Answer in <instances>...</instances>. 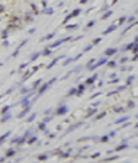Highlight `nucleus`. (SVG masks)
Listing matches in <instances>:
<instances>
[{
	"label": "nucleus",
	"mask_w": 138,
	"mask_h": 163,
	"mask_svg": "<svg viewBox=\"0 0 138 163\" xmlns=\"http://www.w3.org/2000/svg\"><path fill=\"white\" fill-rule=\"evenodd\" d=\"M22 28V21L19 16H12L7 25V31H13V29H20Z\"/></svg>",
	"instance_id": "f257e3e1"
},
{
	"label": "nucleus",
	"mask_w": 138,
	"mask_h": 163,
	"mask_svg": "<svg viewBox=\"0 0 138 163\" xmlns=\"http://www.w3.org/2000/svg\"><path fill=\"white\" fill-rule=\"evenodd\" d=\"M55 80H57V77H52L51 80H50V82H47L45 85H41V86L38 87V92H36V98H35V99H38V98L41 96V95H42V93L45 92L47 89H50V87L52 86V83H54Z\"/></svg>",
	"instance_id": "f03ea898"
},
{
	"label": "nucleus",
	"mask_w": 138,
	"mask_h": 163,
	"mask_svg": "<svg viewBox=\"0 0 138 163\" xmlns=\"http://www.w3.org/2000/svg\"><path fill=\"white\" fill-rule=\"evenodd\" d=\"M41 67H42V66H41V64H38V66H35L34 69L31 70V71H28V73H25V74H23V77H22V82H26L29 79V77H31V76L34 74V73H36V71H38V70L41 69Z\"/></svg>",
	"instance_id": "7ed1b4c3"
},
{
	"label": "nucleus",
	"mask_w": 138,
	"mask_h": 163,
	"mask_svg": "<svg viewBox=\"0 0 138 163\" xmlns=\"http://www.w3.org/2000/svg\"><path fill=\"white\" fill-rule=\"evenodd\" d=\"M67 112H68L67 105H61V106H58V108H57V111H55V115H57V116H63V115H65Z\"/></svg>",
	"instance_id": "20e7f679"
},
{
	"label": "nucleus",
	"mask_w": 138,
	"mask_h": 163,
	"mask_svg": "<svg viewBox=\"0 0 138 163\" xmlns=\"http://www.w3.org/2000/svg\"><path fill=\"white\" fill-rule=\"evenodd\" d=\"M106 61H108V58H100V60H99L98 63H93L92 66L89 67V70H90V71H93V70L99 69V67H100V66H103V64L106 63Z\"/></svg>",
	"instance_id": "39448f33"
},
{
	"label": "nucleus",
	"mask_w": 138,
	"mask_h": 163,
	"mask_svg": "<svg viewBox=\"0 0 138 163\" xmlns=\"http://www.w3.org/2000/svg\"><path fill=\"white\" fill-rule=\"evenodd\" d=\"M80 9H76V10H73V12H71V13H68V15H67V16H65V19H64V25H65V23H67V22H68V21H70V19H73V17H76V16H79V15H80Z\"/></svg>",
	"instance_id": "423d86ee"
},
{
	"label": "nucleus",
	"mask_w": 138,
	"mask_h": 163,
	"mask_svg": "<svg viewBox=\"0 0 138 163\" xmlns=\"http://www.w3.org/2000/svg\"><path fill=\"white\" fill-rule=\"evenodd\" d=\"M116 52H118V48H108V50H105V57H112V55H115Z\"/></svg>",
	"instance_id": "0eeeda50"
},
{
	"label": "nucleus",
	"mask_w": 138,
	"mask_h": 163,
	"mask_svg": "<svg viewBox=\"0 0 138 163\" xmlns=\"http://www.w3.org/2000/svg\"><path fill=\"white\" fill-rule=\"evenodd\" d=\"M29 111H31V105H29V104H26V108H25V109H23L22 112H20V114H19V115L16 116V118H23V116L26 115V114H28Z\"/></svg>",
	"instance_id": "6e6552de"
},
{
	"label": "nucleus",
	"mask_w": 138,
	"mask_h": 163,
	"mask_svg": "<svg viewBox=\"0 0 138 163\" xmlns=\"http://www.w3.org/2000/svg\"><path fill=\"white\" fill-rule=\"evenodd\" d=\"M96 79H98V73H96V74H93V76H90V77L86 80V83H84V85H86V86H87V85H93V83L96 82Z\"/></svg>",
	"instance_id": "1a4fd4ad"
},
{
	"label": "nucleus",
	"mask_w": 138,
	"mask_h": 163,
	"mask_svg": "<svg viewBox=\"0 0 138 163\" xmlns=\"http://www.w3.org/2000/svg\"><path fill=\"white\" fill-rule=\"evenodd\" d=\"M125 21H127V16H121L119 19H116L115 22H113V25H115L116 28H118V26H121V25L125 22Z\"/></svg>",
	"instance_id": "9d476101"
},
{
	"label": "nucleus",
	"mask_w": 138,
	"mask_h": 163,
	"mask_svg": "<svg viewBox=\"0 0 138 163\" xmlns=\"http://www.w3.org/2000/svg\"><path fill=\"white\" fill-rule=\"evenodd\" d=\"M63 57H64V55H61V57H57V58H54V60H52L51 63L48 64V66H47V69H48V70H50V69H52V67H54V66H55V64H57L58 61H60V58H63Z\"/></svg>",
	"instance_id": "9b49d317"
},
{
	"label": "nucleus",
	"mask_w": 138,
	"mask_h": 163,
	"mask_svg": "<svg viewBox=\"0 0 138 163\" xmlns=\"http://www.w3.org/2000/svg\"><path fill=\"white\" fill-rule=\"evenodd\" d=\"M84 89H86V85H84V83H81L80 86L77 87V93H76V95H77V96H81L83 92H84Z\"/></svg>",
	"instance_id": "f8f14e48"
},
{
	"label": "nucleus",
	"mask_w": 138,
	"mask_h": 163,
	"mask_svg": "<svg viewBox=\"0 0 138 163\" xmlns=\"http://www.w3.org/2000/svg\"><path fill=\"white\" fill-rule=\"evenodd\" d=\"M128 147H129V144H128V143H124V144L118 146V147H116L113 151H122V150H125V149H128Z\"/></svg>",
	"instance_id": "ddd939ff"
},
{
	"label": "nucleus",
	"mask_w": 138,
	"mask_h": 163,
	"mask_svg": "<svg viewBox=\"0 0 138 163\" xmlns=\"http://www.w3.org/2000/svg\"><path fill=\"white\" fill-rule=\"evenodd\" d=\"M80 125H83V122H77V124H74V125H71V127L67 130V133H71V131H74V130H77V128L80 127Z\"/></svg>",
	"instance_id": "4468645a"
},
{
	"label": "nucleus",
	"mask_w": 138,
	"mask_h": 163,
	"mask_svg": "<svg viewBox=\"0 0 138 163\" xmlns=\"http://www.w3.org/2000/svg\"><path fill=\"white\" fill-rule=\"evenodd\" d=\"M115 29H116V26H115V25H110V26H109L108 29H105V31H103V35H108V34H110V32H113Z\"/></svg>",
	"instance_id": "2eb2a0df"
},
{
	"label": "nucleus",
	"mask_w": 138,
	"mask_h": 163,
	"mask_svg": "<svg viewBox=\"0 0 138 163\" xmlns=\"http://www.w3.org/2000/svg\"><path fill=\"white\" fill-rule=\"evenodd\" d=\"M15 154H16V151H15V149H9V150L6 151L5 157H13Z\"/></svg>",
	"instance_id": "dca6fc26"
},
{
	"label": "nucleus",
	"mask_w": 138,
	"mask_h": 163,
	"mask_svg": "<svg viewBox=\"0 0 138 163\" xmlns=\"http://www.w3.org/2000/svg\"><path fill=\"white\" fill-rule=\"evenodd\" d=\"M96 114V108H92V109H89L87 111V114L84 115V118H90L92 115H95Z\"/></svg>",
	"instance_id": "f3484780"
},
{
	"label": "nucleus",
	"mask_w": 138,
	"mask_h": 163,
	"mask_svg": "<svg viewBox=\"0 0 138 163\" xmlns=\"http://www.w3.org/2000/svg\"><path fill=\"white\" fill-rule=\"evenodd\" d=\"M9 135H10V131H7V133H5V134H3V135L0 137V144H2V143H5V141H6V138H7Z\"/></svg>",
	"instance_id": "a211bd4d"
},
{
	"label": "nucleus",
	"mask_w": 138,
	"mask_h": 163,
	"mask_svg": "<svg viewBox=\"0 0 138 163\" xmlns=\"http://www.w3.org/2000/svg\"><path fill=\"white\" fill-rule=\"evenodd\" d=\"M10 114H7V112H6V114H3V118H2V119H0V122H6V121H9V119H10Z\"/></svg>",
	"instance_id": "6ab92c4d"
},
{
	"label": "nucleus",
	"mask_w": 138,
	"mask_h": 163,
	"mask_svg": "<svg viewBox=\"0 0 138 163\" xmlns=\"http://www.w3.org/2000/svg\"><path fill=\"white\" fill-rule=\"evenodd\" d=\"M54 36H55V34H54V32H52V34H48V35H45V36H44V38H41V41H47V39H52V38H54Z\"/></svg>",
	"instance_id": "aec40b11"
},
{
	"label": "nucleus",
	"mask_w": 138,
	"mask_h": 163,
	"mask_svg": "<svg viewBox=\"0 0 138 163\" xmlns=\"http://www.w3.org/2000/svg\"><path fill=\"white\" fill-rule=\"evenodd\" d=\"M50 54H51V48H50V47L44 48V51L41 52V55H50Z\"/></svg>",
	"instance_id": "412c9836"
},
{
	"label": "nucleus",
	"mask_w": 138,
	"mask_h": 163,
	"mask_svg": "<svg viewBox=\"0 0 138 163\" xmlns=\"http://www.w3.org/2000/svg\"><path fill=\"white\" fill-rule=\"evenodd\" d=\"M128 119H129V116H122V118H118V119H116V124H121V122H124V121H128Z\"/></svg>",
	"instance_id": "4be33fe9"
},
{
	"label": "nucleus",
	"mask_w": 138,
	"mask_h": 163,
	"mask_svg": "<svg viewBox=\"0 0 138 163\" xmlns=\"http://www.w3.org/2000/svg\"><path fill=\"white\" fill-rule=\"evenodd\" d=\"M25 21H26V22H32V21H34L32 15H31V13H26V15H25Z\"/></svg>",
	"instance_id": "5701e85b"
},
{
	"label": "nucleus",
	"mask_w": 138,
	"mask_h": 163,
	"mask_svg": "<svg viewBox=\"0 0 138 163\" xmlns=\"http://www.w3.org/2000/svg\"><path fill=\"white\" fill-rule=\"evenodd\" d=\"M41 83H42V79H38V80L34 83V86H32V89H36V87H39L41 86Z\"/></svg>",
	"instance_id": "b1692460"
},
{
	"label": "nucleus",
	"mask_w": 138,
	"mask_h": 163,
	"mask_svg": "<svg viewBox=\"0 0 138 163\" xmlns=\"http://www.w3.org/2000/svg\"><path fill=\"white\" fill-rule=\"evenodd\" d=\"M109 135H103V137H100V140H99V141H100V143H108V141H109Z\"/></svg>",
	"instance_id": "393cba45"
},
{
	"label": "nucleus",
	"mask_w": 138,
	"mask_h": 163,
	"mask_svg": "<svg viewBox=\"0 0 138 163\" xmlns=\"http://www.w3.org/2000/svg\"><path fill=\"white\" fill-rule=\"evenodd\" d=\"M76 93H77V89H76V87H73V89H70V90H68L67 96H73V95H76Z\"/></svg>",
	"instance_id": "a878e982"
},
{
	"label": "nucleus",
	"mask_w": 138,
	"mask_h": 163,
	"mask_svg": "<svg viewBox=\"0 0 138 163\" xmlns=\"http://www.w3.org/2000/svg\"><path fill=\"white\" fill-rule=\"evenodd\" d=\"M47 159H48V154H39V156H38V160H39V162H44Z\"/></svg>",
	"instance_id": "bb28decb"
},
{
	"label": "nucleus",
	"mask_w": 138,
	"mask_h": 163,
	"mask_svg": "<svg viewBox=\"0 0 138 163\" xmlns=\"http://www.w3.org/2000/svg\"><path fill=\"white\" fill-rule=\"evenodd\" d=\"M39 55H41V52H34V54H32V57H31V61H35Z\"/></svg>",
	"instance_id": "cd10ccee"
},
{
	"label": "nucleus",
	"mask_w": 138,
	"mask_h": 163,
	"mask_svg": "<svg viewBox=\"0 0 138 163\" xmlns=\"http://www.w3.org/2000/svg\"><path fill=\"white\" fill-rule=\"evenodd\" d=\"M110 15H112V12H110V10H108L106 13H103V15H102V19L105 21V19H108V17L110 16Z\"/></svg>",
	"instance_id": "c85d7f7f"
},
{
	"label": "nucleus",
	"mask_w": 138,
	"mask_h": 163,
	"mask_svg": "<svg viewBox=\"0 0 138 163\" xmlns=\"http://www.w3.org/2000/svg\"><path fill=\"white\" fill-rule=\"evenodd\" d=\"M45 122H39V124H38V128H39L41 131H45Z\"/></svg>",
	"instance_id": "c756f323"
},
{
	"label": "nucleus",
	"mask_w": 138,
	"mask_h": 163,
	"mask_svg": "<svg viewBox=\"0 0 138 163\" xmlns=\"http://www.w3.org/2000/svg\"><path fill=\"white\" fill-rule=\"evenodd\" d=\"M36 140H38L36 137H31V138H29L28 141H26V144H34V143L36 141Z\"/></svg>",
	"instance_id": "7c9ffc66"
},
{
	"label": "nucleus",
	"mask_w": 138,
	"mask_h": 163,
	"mask_svg": "<svg viewBox=\"0 0 138 163\" xmlns=\"http://www.w3.org/2000/svg\"><path fill=\"white\" fill-rule=\"evenodd\" d=\"M106 63H108V67H109V69H113V67H116V63H115V61H106Z\"/></svg>",
	"instance_id": "2f4dec72"
},
{
	"label": "nucleus",
	"mask_w": 138,
	"mask_h": 163,
	"mask_svg": "<svg viewBox=\"0 0 138 163\" xmlns=\"http://www.w3.org/2000/svg\"><path fill=\"white\" fill-rule=\"evenodd\" d=\"M116 159H118V156H112V157H109V159H105V160H102V163L110 162V160H116Z\"/></svg>",
	"instance_id": "473e14b6"
},
{
	"label": "nucleus",
	"mask_w": 138,
	"mask_h": 163,
	"mask_svg": "<svg viewBox=\"0 0 138 163\" xmlns=\"http://www.w3.org/2000/svg\"><path fill=\"white\" fill-rule=\"evenodd\" d=\"M35 116H36V114H31V115H29V118L26 119V122H32L35 119Z\"/></svg>",
	"instance_id": "72a5a7b5"
},
{
	"label": "nucleus",
	"mask_w": 138,
	"mask_h": 163,
	"mask_svg": "<svg viewBox=\"0 0 138 163\" xmlns=\"http://www.w3.org/2000/svg\"><path fill=\"white\" fill-rule=\"evenodd\" d=\"M134 80H135V77H134V76H129V77L127 79V85H131Z\"/></svg>",
	"instance_id": "f704fd0d"
},
{
	"label": "nucleus",
	"mask_w": 138,
	"mask_h": 163,
	"mask_svg": "<svg viewBox=\"0 0 138 163\" xmlns=\"http://www.w3.org/2000/svg\"><path fill=\"white\" fill-rule=\"evenodd\" d=\"M44 13H45V15H52V13H54V9H51V7H50V9H45Z\"/></svg>",
	"instance_id": "c9c22d12"
},
{
	"label": "nucleus",
	"mask_w": 138,
	"mask_h": 163,
	"mask_svg": "<svg viewBox=\"0 0 138 163\" xmlns=\"http://www.w3.org/2000/svg\"><path fill=\"white\" fill-rule=\"evenodd\" d=\"M113 111H115V112H124V111H125V108H121V106H115V108H113Z\"/></svg>",
	"instance_id": "e433bc0d"
},
{
	"label": "nucleus",
	"mask_w": 138,
	"mask_h": 163,
	"mask_svg": "<svg viewBox=\"0 0 138 163\" xmlns=\"http://www.w3.org/2000/svg\"><path fill=\"white\" fill-rule=\"evenodd\" d=\"M9 31H7V29H6V31H3V32H2V38H3V39H6V38H7V36H9Z\"/></svg>",
	"instance_id": "4c0bfd02"
},
{
	"label": "nucleus",
	"mask_w": 138,
	"mask_h": 163,
	"mask_svg": "<svg viewBox=\"0 0 138 163\" xmlns=\"http://www.w3.org/2000/svg\"><path fill=\"white\" fill-rule=\"evenodd\" d=\"M10 109V105H6L5 108H3V109H2V115H3V114H6V112H7V111Z\"/></svg>",
	"instance_id": "58836bf2"
},
{
	"label": "nucleus",
	"mask_w": 138,
	"mask_h": 163,
	"mask_svg": "<svg viewBox=\"0 0 138 163\" xmlns=\"http://www.w3.org/2000/svg\"><path fill=\"white\" fill-rule=\"evenodd\" d=\"M105 115H106V112H102V114H99V115L96 116V118H95V119H96V121H98V119H102V118H103Z\"/></svg>",
	"instance_id": "ea45409f"
},
{
	"label": "nucleus",
	"mask_w": 138,
	"mask_h": 163,
	"mask_svg": "<svg viewBox=\"0 0 138 163\" xmlns=\"http://www.w3.org/2000/svg\"><path fill=\"white\" fill-rule=\"evenodd\" d=\"M100 41H102V38H95V39H93V42H92V45H96V44H99Z\"/></svg>",
	"instance_id": "a19ab883"
},
{
	"label": "nucleus",
	"mask_w": 138,
	"mask_h": 163,
	"mask_svg": "<svg viewBox=\"0 0 138 163\" xmlns=\"http://www.w3.org/2000/svg\"><path fill=\"white\" fill-rule=\"evenodd\" d=\"M95 23H96V22H95V21H90V22H89V23H87V25H86V29H87V28H92V26H93V25H95Z\"/></svg>",
	"instance_id": "79ce46f5"
},
{
	"label": "nucleus",
	"mask_w": 138,
	"mask_h": 163,
	"mask_svg": "<svg viewBox=\"0 0 138 163\" xmlns=\"http://www.w3.org/2000/svg\"><path fill=\"white\" fill-rule=\"evenodd\" d=\"M93 63H95V58H92V60H89V63L86 64V67H87V69H89V67H90V66H92Z\"/></svg>",
	"instance_id": "37998d69"
},
{
	"label": "nucleus",
	"mask_w": 138,
	"mask_h": 163,
	"mask_svg": "<svg viewBox=\"0 0 138 163\" xmlns=\"http://www.w3.org/2000/svg\"><path fill=\"white\" fill-rule=\"evenodd\" d=\"M92 48H93V45H92V44H90V45H87L86 48H84V51H83V52H87V51H90Z\"/></svg>",
	"instance_id": "c03bdc74"
},
{
	"label": "nucleus",
	"mask_w": 138,
	"mask_h": 163,
	"mask_svg": "<svg viewBox=\"0 0 138 163\" xmlns=\"http://www.w3.org/2000/svg\"><path fill=\"white\" fill-rule=\"evenodd\" d=\"M128 108H135V102H131V100H129V102H128Z\"/></svg>",
	"instance_id": "a18cd8bd"
},
{
	"label": "nucleus",
	"mask_w": 138,
	"mask_h": 163,
	"mask_svg": "<svg viewBox=\"0 0 138 163\" xmlns=\"http://www.w3.org/2000/svg\"><path fill=\"white\" fill-rule=\"evenodd\" d=\"M32 10H34V13H35V15H38V13H39V12H38V9H36V6H35V5H32Z\"/></svg>",
	"instance_id": "49530a36"
},
{
	"label": "nucleus",
	"mask_w": 138,
	"mask_h": 163,
	"mask_svg": "<svg viewBox=\"0 0 138 163\" xmlns=\"http://www.w3.org/2000/svg\"><path fill=\"white\" fill-rule=\"evenodd\" d=\"M29 90H32V89H28V87H22V90H20V92H22V93H26V92H29Z\"/></svg>",
	"instance_id": "de8ad7c7"
},
{
	"label": "nucleus",
	"mask_w": 138,
	"mask_h": 163,
	"mask_svg": "<svg viewBox=\"0 0 138 163\" xmlns=\"http://www.w3.org/2000/svg\"><path fill=\"white\" fill-rule=\"evenodd\" d=\"M51 119H52V116H47V118H44V121H42V122H45V124H47V122L51 121Z\"/></svg>",
	"instance_id": "09e8293b"
},
{
	"label": "nucleus",
	"mask_w": 138,
	"mask_h": 163,
	"mask_svg": "<svg viewBox=\"0 0 138 163\" xmlns=\"http://www.w3.org/2000/svg\"><path fill=\"white\" fill-rule=\"evenodd\" d=\"M127 61H128V58H127V57H124V58H121V61H119V63L124 64V63H127Z\"/></svg>",
	"instance_id": "8fccbe9b"
},
{
	"label": "nucleus",
	"mask_w": 138,
	"mask_h": 163,
	"mask_svg": "<svg viewBox=\"0 0 138 163\" xmlns=\"http://www.w3.org/2000/svg\"><path fill=\"white\" fill-rule=\"evenodd\" d=\"M3 12H5V7H3V6H0V13H3Z\"/></svg>",
	"instance_id": "3c124183"
},
{
	"label": "nucleus",
	"mask_w": 138,
	"mask_h": 163,
	"mask_svg": "<svg viewBox=\"0 0 138 163\" xmlns=\"http://www.w3.org/2000/svg\"><path fill=\"white\" fill-rule=\"evenodd\" d=\"M87 2H89V0H80V3H81V5H84V3H87Z\"/></svg>",
	"instance_id": "603ef678"
}]
</instances>
